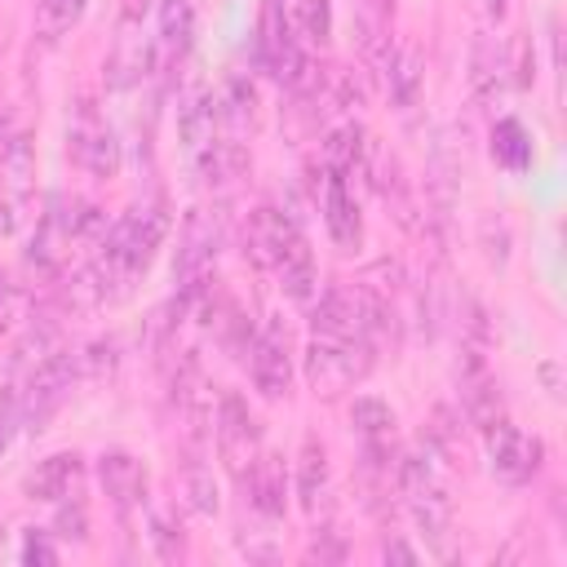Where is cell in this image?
<instances>
[{
	"label": "cell",
	"mask_w": 567,
	"mask_h": 567,
	"mask_svg": "<svg viewBox=\"0 0 567 567\" xmlns=\"http://www.w3.org/2000/svg\"><path fill=\"white\" fill-rule=\"evenodd\" d=\"M164 235H168V208H164V199L137 204V208H128L115 226H106V235H102V244H97L102 252H97V261H93V275H97V284H102L106 301H111V297H124V292L133 288V279L151 266L155 248L164 244Z\"/></svg>",
	"instance_id": "6da1fadb"
},
{
	"label": "cell",
	"mask_w": 567,
	"mask_h": 567,
	"mask_svg": "<svg viewBox=\"0 0 567 567\" xmlns=\"http://www.w3.org/2000/svg\"><path fill=\"white\" fill-rule=\"evenodd\" d=\"M372 350L377 346L363 341V337H315L306 346V381H310V390L323 394V399L350 390L354 381L368 377Z\"/></svg>",
	"instance_id": "7a4b0ae2"
},
{
	"label": "cell",
	"mask_w": 567,
	"mask_h": 567,
	"mask_svg": "<svg viewBox=\"0 0 567 567\" xmlns=\"http://www.w3.org/2000/svg\"><path fill=\"white\" fill-rule=\"evenodd\" d=\"M217 221L204 213V208H190L186 213V226H182V244H177V266H173V279H177V292L199 301L204 297V284L213 275V252H217Z\"/></svg>",
	"instance_id": "3957f363"
},
{
	"label": "cell",
	"mask_w": 567,
	"mask_h": 567,
	"mask_svg": "<svg viewBox=\"0 0 567 567\" xmlns=\"http://www.w3.org/2000/svg\"><path fill=\"white\" fill-rule=\"evenodd\" d=\"M213 434H217V456L226 461V470L235 478L248 474V465L257 461L261 452V434H257V421L248 412V403L239 394H221L217 399V416H213Z\"/></svg>",
	"instance_id": "277c9868"
},
{
	"label": "cell",
	"mask_w": 567,
	"mask_h": 567,
	"mask_svg": "<svg viewBox=\"0 0 567 567\" xmlns=\"http://www.w3.org/2000/svg\"><path fill=\"white\" fill-rule=\"evenodd\" d=\"M456 381H461V408L465 416L487 430L505 416V399H501V385L487 368V350L483 346H461V368H456Z\"/></svg>",
	"instance_id": "5b68a950"
},
{
	"label": "cell",
	"mask_w": 567,
	"mask_h": 567,
	"mask_svg": "<svg viewBox=\"0 0 567 567\" xmlns=\"http://www.w3.org/2000/svg\"><path fill=\"white\" fill-rule=\"evenodd\" d=\"M66 146H71V159L84 173H93V177H115L120 173V142H115L111 124L89 102L75 111V124L66 133Z\"/></svg>",
	"instance_id": "8992f818"
},
{
	"label": "cell",
	"mask_w": 567,
	"mask_h": 567,
	"mask_svg": "<svg viewBox=\"0 0 567 567\" xmlns=\"http://www.w3.org/2000/svg\"><path fill=\"white\" fill-rule=\"evenodd\" d=\"M248 372H252V385L266 399L288 394V385H292V354H288V328L279 319H270L266 332L252 337V346H248Z\"/></svg>",
	"instance_id": "52a82bcc"
},
{
	"label": "cell",
	"mask_w": 567,
	"mask_h": 567,
	"mask_svg": "<svg viewBox=\"0 0 567 567\" xmlns=\"http://www.w3.org/2000/svg\"><path fill=\"white\" fill-rule=\"evenodd\" d=\"M483 434H487V456H492L496 478H505V483H527V478L540 470V456H545L540 439H527V434H523L518 425H509L505 416H501L496 425H487Z\"/></svg>",
	"instance_id": "ba28073f"
},
{
	"label": "cell",
	"mask_w": 567,
	"mask_h": 567,
	"mask_svg": "<svg viewBox=\"0 0 567 567\" xmlns=\"http://www.w3.org/2000/svg\"><path fill=\"white\" fill-rule=\"evenodd\" d=\"M177 133H182V146H186V155H190L195 164L221 142V106H217L213 89L195 84V89L182 97V106H177Z\"/></svg>",
	"instance_id": "9c48e42d"
},
{
	"label": "cell",
	"mask_w": 567,
	"mask_h": 567,
	"mask_svg": "<svg viewBox=\"0 0 567 567\" xmlns=\"http://www.w3.org/2000/svg\"><path fill=\"white\" fill-rule=\"evenodd\" d=\"M292 230H297V221L288 213H279L270 204L252 208L248 221H244V252H248V261L257 270H275V261H279V252H284Z\"/></svg>",
	"instance_id": "30bf717a"
},
{
	"label": "cell",
	"mask_w": 567,
	"mask_h": 567,
	"mask_svg": "<svg viewBox=\"0 0 567 567\" xmlns=\"http://www.w3.org/2000/svg\"><path fill=\"white\" fill-rule=\"evenodd\" d=\"M80 483H84V461L75 452H53L44 456L31 478H27V496L31 501H75L80 496Z\"/></svg>",
	"instance_id": "8fae6325"
},
{
	"label": "cell",
	"mask_w": 567,
	"mask_h": 567,
	"mask_svg": "<svg viewBox=\"0 0 567 567\" xmlns=\"http://www.w3.org/2000/svg\"><path fill=\"white\" fill-rule=\"evenodd\" d=\"M310 328H315V337H363L359 288H328L319 297V306L310 310Z\"/></svg>",
	"instance_id": "7c38bea8"
},
{
	"label": "cell",
	"mask_w": 567,
	"mask_h": 567,
	"mask_svg": "<svg viewBox=\"0 0 567 567\" xmlns=\"http://www.w3.org/2000/svg\"><path fill=\"white\" fill-rule=\"evenodd\" d=\"M323 221L337 248H359L363 239V221H359V204L350 195V182L337 173H323Z\"/></svg>",
	"instance_id": "4fadbf2b"
},
{
	"label": "cell",
	"mask_w": 567,
	"mask_h": 567,
	"mask_svg": "<svg viewBox=\"0 0 567 567\" xmlns=\"http://www.w3.org/2000/svg\"><path fill=\"white\" fill-rule=\"evenodd\" d=\"M97 478H102V492L111 496L115 509H133L146 496V470L128 452H102L97 456Z\"/></svg>",
	"instance_id": "5bb4252c"
},
{
	"label": "cell",
	"mask_w": 567,
	"mask_h": 567,
	"mask_svg": "<svg viewBox=\"0 0 567 567\" xmlns=\"http://www.w3.org/2000/svg\"><path fill=\"white\" fill-rule=\"evenodd\" d=\"M505 71H509V62H505L501 40H492L487 31H478L474 44H470V84H474V97H478L483 106L501 102V93H505Z\"/></svg>",
	"instance_id": "9a60e30c"
},
{
	"label": "cell",
	"mask_w": 567,
	"mask_h": 567,
	"mask_svg": "<svg viewBox=\"0 0 567 567\" xmlns=\"http://www.w3.org/2000/svg\"><path fill=\"white\" fill-rule=\"evenodd\" d=\"M244 483H248V501H252L257 514H266V518H279V514H284V505H288L284 456H275V452H257V461L248 465Z\"/></svg>",
	"instance_id": "2e32d148"
},
{
	"label": "cell",
	"mask_w": 567,
	"mask_h": 567,
	"mask_svg": "<svg viewBox=\"0 0 567 567\" xmlns=\"http://www.w3.org/2000/svg\"><path fill=\"white\" fill-rule=\"evenodd\" d=\"M381 75H385V93H390V102H394L399 111H412L416 97H421V84H425V58H421V49H416V44H399V49H390Z\"/></svg>",
	"instance_id": "e0dca14e"
},
{
	"label": "cell",
	"mask_w": 567,
	"mask_h": 567,
	"mask_svg": "<svg viewBox=\"0 0 567 567\" xmlns=\"http://www.w3.org/2000/svg\"><path fill=\"white\" fill-rule=\"evenodd\" d=\"M275 275H279L284 292H288L292 301H315V292H319V270H315V257H310V244H306L301 230L288 235V244H284V252H279V261H275Z\"/></svg>",
	"instance_id": "ac0fdd59"
},
{
	"label": "cell",
	"mask_w": 567,
	"mask_h": 567,
	"mask_svg": "<svg viewBox=\"0 0 567 567\" xmlns=\"http://www.w3.org/2000/svg\"><path fill=\"white\" fill-rule=\"evenodd\" d=\"M297 496H301V509L310 514V518H319V514H328V496H332V478H328V456H323V447L315 443V439H306V447H301V456H297Z\"/></svg>",
	"instance_id": "d6986e66"
},
{
	"label": "cell",
	"mask_w": 567,
	"mask_h": 567,
	"mask_svg": "<svg viewBox=\"0 0 567 567\" xmlns=\"http://www.w3.org/2000/svg\"><path fill=\"white\" fill-rule=\"evenodd\" d=\"M195 40V9L190 0H159V66H173L186 58Z\"/></svg>",
	"instance_id": "ffe728a7"
},
{
	"label": "cell",
	"mask_w": 567,
	"mask_h": 567,
	"mask_svg": "<svg viewBox=\"0 0 567 567\" xmlns=\"http://www.w3.org/2000/svg\"><path fill=\"white\" fill-rule=\"evenodd\" d=\"M492 159L509 173H523L532 168V137L518 120H496L492 124Z\"/></svg>",
	"instance_id": "44dd1931"
},
{
	"label": "cell",
	"mask_w": 567,
	"mask_h": 567,
	"mask_svg": "<svg viewBox=\"0 0 567 567\" xmlns=\"http://www.w3.org/2000/svg\"><path fill=\"white\" fill-rule=\"evenodd\" d=\"M80 13H84V0H40L35 4V35L44 44H53L80 22Z\"/></svg>",
	"instance_id": "7402d4cb"
},
{
	"label": "cell",
	"mask_w": 567,
	"mask_h": 567,
	"mask_svg": "<svg viewBox=\"0 0 567 567\" xmlns=\"http://www.w3.org/2000/svg\"><path fill=\"white\" fill-rule=\"evenodd\" d=\"M350 421H354V430H359L363 439H385V434L394 430V408L381 403V399H372V394H359V399L350 403Z\"/></svg>",
	"instance_id": "603a6c76"
},
{
	"label": "cell",
	"mask_w": 567,
	"mask_h": 567,
	"mask_svg": "<svg viewBox=\"0 0 567 567\" xmlns=\"http://www.w3.org/2000/svg\"><path fill=\"white\" fill-rule=\"evenodd\" d=\"M182 492H186V505L195 514H217V483H213V470L190 461L186 474H182Z\"/></svg>",
	"instance_id": "cb8c5ba5"
},
{
	"label": "cell",
	"mask_w": 567,
	"mask_h": 567,
	"mask_svg": "<svg viewBox=\"0 0 567 567\" xmlns=\"http://www.w3.org/2000/svg\"><path fill=\"white\" fill-rule=\"evenodd\" d=\"M292 13H297V27H301L306 40L323 44L332 35V9H328V0H292Z\"/></svg>",
	"instance_id": "d4e9b609"
},
{
	"label": "cell",
	"mask_w": 567,
	"mask_h": 567,
	"mask_svg": "<svg viewBox=\"0 0 567 567\" xmlns=\"http://www.w3.org/2000/svg\"><path fill=\"white\" fill-rule=\"evenodd\" d=\"M115 363H120V346L115 341H89L84 350H75V368H80V377H111L115 372Z\"/></svg>",
	"instance_id": "484cf974"
},
{
	"label": "cell",
	"mask_w": 567,
	"mask_h": 567,
	"mask_svg": "<svg viewBox=\"0 0 567 567\" xmlns=\"http://www.w3.org/2000/svg\"><path fill=\"white\" fill-rule=\"evenodd\" d=\"M151 540H155V554L164 563H177L186 554V540H182V527H173L168 514H151Z\"/></svg>",
	"instance_id": "4316f807"
},
{
	"label": "cell",
	"mask_w": 567,
	"mask_h": 567,
	"mask_svg": "<svg viewBox=\"0 0 567 567\" xmlns=\"http://www.w3.org/2000/svg\"><path fill=\"white\" fill-rule=\"evenodd\" d=\"M478 239H483V257L492 266H505V257H509V230H505V221L501 217H483L478 221Z\"/></svg>",
	"instance_id": "83f0119b"
},
{
	"label": "cell",
	"mask_w": 567,
	"mask_h": 567,
	"mask_svg": "<svg viewBox=\"0 0 567 567\" xmlns=\"http://www.w3.org/2000/svg\"><path fill=\"white\" fill-rule=\"evenodd\" d=\"M58 532L84 540V509H80V501H75V505H62V514H58Z\"/></svg>",
	"instance_id": "f1b7e54d"
},
{
	"label": "cell",
	"mask_w": 567,
	"mask_h": 567,
	"mask_svg": "<svg viewBox=\"0 0 567 567\" xmlns=\"http://www.w3.org/2000/svg\"><path fill=\"white\" fill-rule=\"evenodd\" d=\"M22 558H27V563H58V549H53L40 532H31L27 545H22Z\"/></svg>",
	"instance_id": "f546056e"
},
{
	"label": "cell",
	"mask_w": 567,
	"mask_h": 567,
	"mask_svg": "<svg viewBox=\"0 0 567 567\" xmlns=\"http://www.w3.org/2000/svg\"><path fill=\"white\" fill-rule=\"evenodd\" d=\"M18 416H22V408H18V394H0V447L9 443V434H13Z\"/></svg>",
	"instance_id": "4dcf8cb0"
},
{
	"label": "cell",
	"mask_w": 567,
	"mask_h": 567,
	"mask_svg": "<svg viewBox=\"0 0 567 567\" xmlns=\"http://www.w3.org/2000/svg\"><path fill=\"white\" fill-rule=\"evenodd\" d=\"M310 558H328V563H337V558H346V545L341 540H332V532H319V540L310 545Z\"/></svg>",
	"instance_id": "1f68e13d"
},
{
	"label": "cell",
	"mask_w": 567,
	"mask_h": 567,
	"mask_svg": "<svg viewBox=\"0 0 567 567\" xmlns=\"http://www.w3.org/2000/svg\"><path fill=\"white\" fill-rule=\"evenodd\" d=\"M146 9H151V0H120V18L133 27V22H142L146 18Z\"/></svg>",
	"instance_id": "d6a6232c"
},
{
	"label": "cell",
	"mask_w": 567,
	"mask_h": 567,
	"mask_svg": "<svg viewBox=\"0 0 567 567\" xmlns=\"http://www.w3.org/2000/svg\"><path fill=\"white\" fill-rule=\"evenodd\" d=\"M381 554H385V558H399V563H416V549H408L403 540H385Z\"/></svg>",
	"instance_id": "836d02e7"
},
{
	"label": "cell",
	"mask_w": 567,
	"mask_h": 567,
	"mask_svg": "<svg viewBox=\"0 0 567 567\" xmlns=\"http://www.w3.org/2000/svg\"><path fill=\"white\" fill-rule=\"evenodd\" d=\"M13 137H18V128H13V124H9V115L0 111V159H4V151H9V142H13Z\"/></svg>",
	"instance_id": "e575fe53"
},
{
	"label": "cell",
	"mask_w": 567,
	"mask_h": 567,
	"mask_svg": "<svg viewBox=\"0 0 567 567\" xmlns=\"http://www.w3.org/2000/svg\"><path fill=\"white\" fill-rule=\"evenodd\" d=\"M505 4H509V0H483V9H487L492 18H501V13H505Z\"/></svg>",
	"instance_id": "d590c367"
},
{
	"label": "cell",
	"mask_w": 567,
	"mask_h": 567,
	"mask_svg": "<svg viewBox=\"0 0 567 567\" xmlns=\"http://www.w3.org/2000/svg\"><path fill=\"white\" fill-rule=\"evenodd\" d=\"M368 4H372V9H381V13H390V4H394V0H368Z\"/></svg>",
	"instance_id": "8d00e7d4"
}]
</instances>
